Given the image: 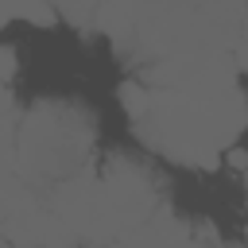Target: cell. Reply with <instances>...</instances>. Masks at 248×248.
I'll return each mask as SVG.
<instances>
[{
  "label": "cell",
  "mask_w": 248,
  "mask_h": 248,
  "mask_svg": "<svg viewBox=\"0 0 248 248\" xmlns=\"http://www.w3.org/2000/svg\"><path fill=\"white\" fill-rule=\"evenodd\" d=\"M136 136L186 167H217L248 128V101L240 93V66L213 62L190 70L143 74L120 89Z\"/></svg>",
  "instance_id": "6da1fadb"
},
{
  "label": "cell",
  "mask_w": 248,
  "mask_h": 248,
  "mask_svg": "<svg viewBox=\"0 0 248 248\" xmlns=\"http://www.w3.org/2000/svg\"><path fill=\"white\" fill-rule=\"evenodd\" d=\"M108 35L143 58V74L213 62L248 66L244 0H124Z\"/></svg>",
  "instance_id": "7a4b0ae2"
},
{
  "label": "cell",
  "mask_w": 248,
  "mask_h": 248,
  "mask_svg": "<svg viewBox=\"0 0 248 248\" xmlns=\"http://www.w3.org/2000/svg\"><path fill=\"white\" fill-rule=\"evenodd\" d=\"M97 128L74 101H39L16 128V174L35 186H62L93 170Z\"/></svg>",
  "instance_id": "3957f363"
},
{
  "label": "cell",
  "mask_w": 248,
  "mask_h": 248,
  "mask_svg": "<svg viewBox=\"0 0 248 248\" xmlns=\"http://www.w3.org/2000/svg\"><path fill=\"white\" fill-rule=\"evenodd\" d=\"M12 19H27V23H39V27H50L58 19V12H54L50 0H0V27L12 23Z\"/></svg>",
  "instance_id": "277c9868"
},
{
  "label": "cell",
  "mask_w": 248,
  "mask_h": 248,
  "mask_svg": "<svg viewBox=\"0 0 248 248\" xmlns=\"http://www.w3.org/2000/svg\"><path fill=\"white\" fill-rule=\"evenodd\" d=\"M16 74V50L12 46H0V85Z\"/></svg>",
  "instance_id": "5b68a950"
},
{
  "label": "cell",
  "mask_w": 248,
  "mask_h": 248,
  "mask_svg": "<svg viewBox=\"0 0 248 248\" xmlns=\"http://www.w3.org/2000/svg\"><path fill=\"white\" fill-rule=\"evenodd\" d=\"M0 248H12V244H8V240H4V236H0Z\"/></svg>",
  "instance_id": "8992f818"
}]
</instances>
